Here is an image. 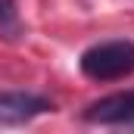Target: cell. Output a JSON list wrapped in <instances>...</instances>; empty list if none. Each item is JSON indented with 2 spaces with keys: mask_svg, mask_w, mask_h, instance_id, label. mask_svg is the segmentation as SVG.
<instances>
[{
  "mask_svg": "<svg viewBox=\"0 0 134 134\" xmlns=\"http://www.w3.org/2000/svg\"><path fill=\"white\" fill-rule=\"evenodd\" d=\"M81 75L91 81H125L134 75V41H103L81 53Z\"/></svg>",
  "mask_w": 134,
  "mask_h": 134,
  "instance_id": "obj_1",
  "label": "cell"
},
{
  "mask_svg": "<svg viewBox=\"0 0 134 134\" xmlns=\"http://www.w3.org/2000/svg\"><path fill=\"white\" fill-rule=\"evenodd\" d=\"M16 22V0H0V25Z\"/></svg>",
  "mask_w": 134,
  "mask_h": 134,
  "instance_id": "obj_4",
  "label": "cell"
},
{
  "mask_svg": "<svg viewBox=\"0 0 134 134\" xmlns=\"http://www.w3.org/2000/svg\"><path fill=\"white\" fill-rule=\"evenodd\" d=\"M50 109H53V103L47 97L25 94V91H3L0 94V125H22Z\"/></svg>",
  "mask_w": 134,
  "mask_h": 134,
  "instance_id": "obj_3",
  "label": "cell"
},
{
  "mask_svg": "<svg viewBox=\"0 0 134 134\" xmlns=\"http://www.w3.org/2000/svg\"><path fill=\"white\" fill-rule=\"evenodd\" d=\"M81 119L91 125H134V91L94 100L81 112Z\"/></svg>",
  "mask_w": 134,
  "mask_h": 134,
  "instance_id": "obj_2",
  "label": "cell"
}]
</instances>
